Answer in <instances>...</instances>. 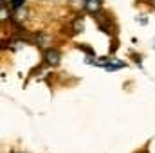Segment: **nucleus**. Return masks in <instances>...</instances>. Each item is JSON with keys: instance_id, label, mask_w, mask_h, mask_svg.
<instances>
[{"instance_id": "nucleus-6", "label": "nucleus", "mask_w": 155, "mask_h": 153, "mask_svg": "<svg viewBox=\"0 0 155 153\" xmlns=\"http://www.w3.org/2000/svg\"><path fill=\"white\" fill-rule=\"evenodd\" d=\"M150 4H152V5L155 7V0H150Z\"/></svg>"}, {"instance_id": "nucleus-5", "label": "nucleus", "mask_w": 155, "mask_h": 153, "mask_svg": "<svg viewBox=\"0 0 155 153\" xmlns=\"http://www.w3.org/2000/svg\"><path fill=\"white\" fill-rule=\"evenodd\" d=\"M38 45H47V36L45 34H38Z\"/></svg>"}, {"instance_id": "nucleus-3", "label": "nucleus", "mask_w": 155, "mask_h": 153, "mask_svg": "<svg viewBox=\"0 0 155 153\" xmlns=\"http://www.w3.org/2000/svg\"><path fill=\"white\" fill-rule=\"evenodd\" d=\"M13 15H15V20L16 22H20V20H24L25 16H27V13H25V9H16V11H13Z\"/></svg>"}, {"instance_id": "nucleus-4", "label": "nucleus", "mask_w": 155, "mask_h": 153, "mask_svg": "<svg viewBox=\"0 0 155 153\" xmlns=\"http://www.w3.org/2000/svg\"><path fill=\"white\" fill-rule=\"evenodd\" d=\"M74 27H72V33L74 34H78V33H81L83 31V20L81 18H78V20H74V24H72Z\"/></svg>"}, {"instance_id": "nucleus-1", "label": "nucleus", "mask_w": 155, "mask_h": 153, "mask_svg": "<svg viewBox=\"0 0 155 153\" xmlns=\"http://www.w3.org/2000/svg\"><path fill=\"white\" fill-rule=\"evenodd\" d=\"M43 60H45V63H47V65L56 67V65L60 63V52H58L56 49H47V50H45V54H43Z\"/></svg>"}, {"instance_id": "nucleus-2", "label": "nucleus", "mask_w": 155, "mask_h": 153, "mask_svg": "<svg viewBox=\"0 0 155 153\" xmlns=\"http://www.w3.org/2000/svg\"><path fill=\"white\" fill-rule=\"evenodd\" d=\"M101 4H103V0H85V7H87V11L88 13H99V7H101Z\"/></svg>"}]
</instances>
